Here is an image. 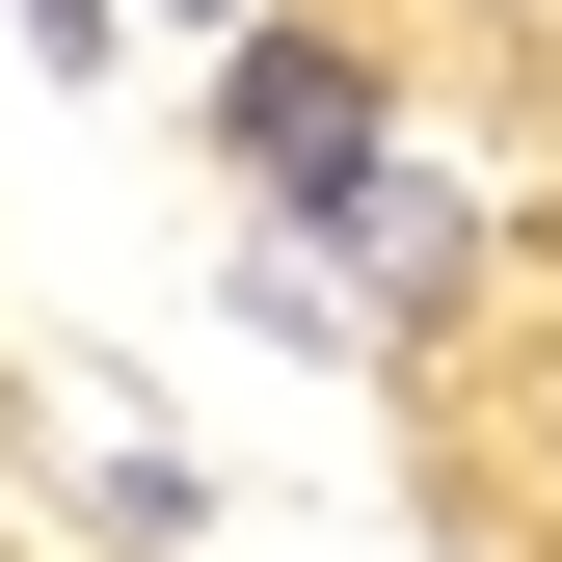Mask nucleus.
I'll use <instances>...</instances> for the list:
<instances>
[{
    "mask_svg": "<svg viewBox=\"0 0 562 562\" xmlns=\"http://www.w3.org/2000/svg\"><path fill=\"white\" fill-rule=\"evenodd\" d=\"M27 27H54V54H108V0H27Z\"/></svg>",
    "mask_w": 562,
    "mask_h": 562,
    "instance_id": "nucleus-2",
    "label": "nucleus"
},
{
    "mask_svg": "<svg viewBox=\"0 0 562 562\" xmlns=\"http://www.w3.org/2000/svg\"><path fill=\"white\" fill-rule=\"evenodd\" d=\"M215 134H241V188H295V215H375V54L268 27L241 81H215Z\"/></svg>",
    "mask_w": 562,
    "mask_h": 562,
    "instance_id": "nucleus-1",
    "label": "nucleus"
}]
</instances>
